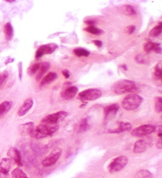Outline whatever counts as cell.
Here are the masks:
<instances>
[{"instance_id": "1", "label": "cell", "mask_w": 162, "mask_h": 178, "mask_svg": "<svg viewBox=\"0 0 162 178\" xmlns=\"http://www.w3.org/2000/svg\"><path fill=\"white\" fill-rule=\"evenodd\" d=\"M112 90L116 94H136L138 90L136 84L130 80H121L112 85Z\"/></svg>"}, {"instance_id": "2", "label": "cell", "mask_w": 162, "mask_h": 178, "mask_svg": "<svg viewBox=\"0 0 162 178\" xmlns=\"http://www.w3.org/2000/svg\"><path fill=\"white\" fill-rule=\"evenodd\" d=\"M58 129H59L58 125H48L40 123L38 126L34 127L30 136L33 139H43L45 137L52 136L58 131Z\"/></svg>"}, {"instance_id": "3", "label": "cell", "mask_w": 162, "mask_h": 178, "mask_svg": "<svg viewBox=\"0 0 162 178\" xmlns=\"http://www.w3.org/2000/svg\"><path fill=\"white\" fill-rule=\"evenodd\" d=\"M143 102V98L137 94H129L127 95L121 104L126 111H134L137 109Z\"/></svg>"}, {"instance_id": "4", "label": "cell", "mask_w": 162, "mask_h": 178, "mask_svg": "<svg viewBox=\"0 0 162 178\" xmlns=\"http://www.w3.org/2000/svg\"><path fill=\"white\" fill-rule=\"evenodd\" d=\"M102 95V92L99 89L97 88H92V89H87L85 90L81 91L78 94V99L81 102H90L95 101L98 98H100Z\"/></svg>"}, {"instance_id": "5", "label": "cell", "mask_w": 162, "mask_h": 178, "mask_svg": "<svg viewBox=\"0 0 162 178\" xmlns=\"http://www.w3.org/2000/svg\"><path fill=\"white\" fill-rule=\"evenodd\" d=\"M128 160L127 156H120L114 158L112 161H111L110 164H108V169L111 173L117 172L121 171L124 168L126 167L128 164Z\"/></svg>"}, {"instance_id": "6", "label": "cell", "mask_w": 162, "mask_h": 178, "mask_svg": "<svg viewBox=\"0 0 162 178\" xmlns=\"http://www.w3.org/2000/svg\"><path fill=\"white\" fill-rule=\"evenodd\" d=\"M67 116H68V112L60 111L45 116L41 120V123L48 124V125H58V123L62 122Z\"/></svg>"}, {"instance_id": "7", "label": "cell", "mask_w": 162, "mask_h": 178, "mask_svg": "<svg viewBox=\"0 0 162 178\" xmlns=\"http://www.w3.org/2000/svg\"><path fill=\"white\" fill-rule=\"evenodd\" d=\"M156 128L155 126L151 124H144L136 128L132 131V135L135 137H142V136H148L155 131Z\"/></svg>"}, {"instance_id": "8", "label": "cell", "mask_w": 162, "mask_h": 178, "mask_svg": "<svg viewBox=\"0 0 162 178\" xmlns=\"http://www.w3.org/2000/svg\"><path fill=\"white\" fill-rule=\"evenodd\" d=\"M61 154H62L61 149H59V148L55 149L54 151H52L48 156L43 159V161H42V164L44 167H51L52 165L55 164V163L59 161V159L61 156Z\"/></svg>"}, {"instance_id": "9", "label": "cell", "mask_w": 162, "mask_h": 178, "mask_svg": "<svg viewBox=\"0 0 162 178\" xmlns=\"http://www.w3.org/2000/svg\"><path fill=\"white\" fill-rule=\"evenodd\" d=\"M56 48H57V45L55 44H45V45L40 46L36 51L35 57L39 59L45 54H51L55 51Z\"/></svg>"}, {"instance_id": "10", "label": "cell", "mask_w": 162, "mask_h": 178, "mask_svg": "<svg viewBox=\"0 0 162 178\" xmlns=\"http://www.w3.org/2000/svg\"><path fill=\"white\" fill-rule=\"evenodd\" d=\"M7 156L9 157L10 161H13L14 163L17 164L19 167L23 165V161H22V156L19 151L15 147H10L8 150Z\"/></svg>"}, {"instance_id": "11", "label": "cell", "mask_w": 162, "mask_h": 178, "mask_svg": "<svg viewBox=\"0 0 162 178\" xmlns=\"http://www.w3.org/2000/svg\"><path fill=\"white\" fill-rule=\"evenodd\" d=\"M33 104H34V101L31 98H29L28 99H26L24 101V102L23 103V105L21 106L19 111H18V115L19 117H23L28 114V112L30 111V110L31 109V107L33 106Z\"/></svg>"}, {"instance_id": "12", "label": "cell", "mask_w": 162, "mask_h": 178, "mask_svg": "<svg viewBox=\"0 0 162 178\" xmlns=\"http://www.w3.org/2000/svg\"><path fill=\"white\" fill-rule=\"evenodd\" d=\"M120 109V106L118 104H112L109 106H107L106 107L103 109V113H104V117L105 119H112L115 115Z\"/></svg>"}, {"instance_id": "13", "label": "cell", "mask_w": 162, "mask_h": 178, "mask_svg": "<svg viewBox=\"0 0 162 178\" xmlns=\"http://www.w3.org/2000/svg\"><path fill=\"white\" fill-rule=\"evenodd\" d=\"M132 124L128 122H120L118 126L113 129L109 130V133H121L124 131H129L132 129Z\"/></svg>"}, {"instance_id": "14", "label": "cell", "mask_w": 162, "mask_h": 178, "mask_svg": "<svg viewBox=\"0 0 162 178\" xmlns=\"http://www.w3.org/2000/svg\"><path fill=\"white\" fill-rule=\"evenodd\" d=\"M78 93V88L76 86H69L65 89L61 94V97L64 100H70L73 98Z\"/></svg>"}, {"instance_id": "15", "label": "cell", "mask_w": 162, "mask_h": 178, "mask_svg": "<svg viewBox=\"0 0 162 178\" xmlns=\"http://www.w3.org/2000/svg\"><path fill=\"white\" fill-rule=\"evenodd\" d=\"M11 168V161L9 158H3L0 161V174L7 175Z\"/></svg>"}, {"instance_id": "16", "label": "cell", "mask_w": 162, "mask_h": 178, "mask_svg": "<svg viewBox=\"0 0 162 178\" xmlns=\"http://www.w3.org/2000/svg\"><path fill=\"white\" fill-rule=\"evenodd\" d=\"M144 49L146 53H149L151 52L161 53V44L158 43H152V42H147L144 46Z\"/></svg>"}, {"instance_id": "17", "label": "cell", "mask_w": 162, "mask_h": 178, "mask_svg": "<svg viewBox=\"0 0 162 178\" xmlns=\"http://www.w3.org/2000/svg\"><path fill=\"white\" fill-rule=\"evenodd\" d=\"M147 149V143L145 140H139L135 142L133 145V152L134 153H142Z\"/></svg>"}, {"instance_id": "18", "label": "cell", "mask_w": 162, "mask_h": 178, "mask_svg": "<svg viewBox=\"0 0 162 178\" xmlns=\"http://www.w3.org/2000/svg\"><path fill=\"white\" fill-rule=\"evenodd\" d=\"M34 123L32 122H27L20 127V134L23 136H28V135H31L32 130L34 128Z\"/></svg>"}, {"instance_id": "19", "label": "cell", "mask_w": 162, "mask_h": 178, "mask_svg": "<svg viewBox=\"0 0 162 178\" xmlns=\"http://www.w3.org/2000/svg\"><path fill=\"white\" fill-rule=\"evenodd\" d=\"M11 107L12 102L10 101H4L0 103V118L6 115L8 111H10Z\"/></svg>"}, {"instance_id": "20", "label": "cell", "mask_w": 162, "mask_h": 178, "mask_svg": "<svg viewBox=\"0 0 162 178\" xmlns=\"http://www.w3.org/2000/svg\"><path fill=\"white\" fill-rule=\"evenodd\" d=\"M57 78V74L56 73H54V72H50L48 73L47 75H45L43 78L42 79L41 82H40V85L41 86H46L48 84H50L52 81H54Z\"/></svg>"}, {"instance_id": "21", "label": "cell", "mask_w": 162, "mask_h": 178, "mask_svg": "<svg viewBox=\"0 0 162 178\" xmlns=\"http://www.w3.org/2000/svg\"><path fill=\"white\" fill-rule=\"evenodd\" d=\"M49 68H50V64H49V63L44 62L40 64L39 70V71L37 72L38 74H37V76H36V79L38 81L40 80L42 77L44 76L45 73H47V71L49 70Z\"/></svg>"}, {"instance_id": "22", "label": "cell", "mask_w": 162, "mask_h": 178, "mask_svg": "<svg viewBox=\"0 0 162 178\" xmlns=\"http://www.w3.org/2000/svg\"><path fill=\"white\" fill-rule=\"evenodd\" d=\"M4 34H5V37L7 40H10L13 38L14 30H13L12 25L10 23H7L4 26Z\"/></svg>"}, {"instance_id": "23", "label": "cell", "mask_w": 162, "mask_h": 178, "mask_svg": "<svg viewBox=\"0 0 162 178\" xmlns=\"http://www.w3.org/2000/svg\"><path fill=\"white\" fill-rule=\"evenodd\" d=\"M12 178H29L28 175L26 174L24 171H23L20 168H16L11 172Z\"/></svg>"}, {"instance_id": "24", "label": "cell", "mask_w": 162, "mask_h": 178, "mask_svg": "<svg viewBox=\"0 0 162 178\" xmlns=\"http://www.w3.org/2000/svg\"><path fill=\"white\" fill-rule=\"evenodd\" d=\"M121 11L122 13L125 15H133L136 14V10H135L134 7L131 6V5H124L121 7Z\"/></svg>"}, {"instance_id": "25", "label": "cell", "mask_w": 162, "mask_h": 178, "mask_svg": "<svg viewBox=\"0 0 162 178\" xmlns=\"http://www.w3.org/2000/svg\"><path fill=\"white\" fill-rule=\"evenodd\" d=\"M162 30V24L160 22L158 25H156V27L152 28V30L149 32V35L152 36V37H157L159 35H161Z\"/></svg>"}, {"instance_id": "26", "label": "cell", "mask_w": 162, "mask_h": 178, "mask_svg": "<svg viewBox=\"0 0 162 178\" xmlns=\"http://www.w3.org/2000/svg\"><path fill=\"white\" fill-rule=\"evenodd\" d=\"M135 178H152V174L147 169H142L136 172Z\"/></svg>"}, {"instance_id": "27", "label": "cell", "mask_w": 162, "mask_h": 178, "mask_svg": "<svg viewBox=\"0 0 162 178\" xmlns=\"http://www.w3.org/2000/svg\"><path fill=\"white\" fill-rule=\"evenodd\" d=\"M88 128H89V124H88V119H82V120L80 121V123H79V131L80 133H83L87 131Z\"/></svg>"}, {"instance_id": "28", "label": "cell", "mask_w": 162, "mask_h": 178, "mask_svg": "<svg viewBox=\"0 0 162 178\" xmlns=\"http://www.w3.org/2000/svg\"><path fill=\"white\" fill-rule=\"evenodd\" d=\"M74 53L77 56H88L90 55V52L86 49H81V48H77L74 49Z\"/></svg>"}, {"instance_id": "29", "label": "cell", "mask_w": 162, "mask_h": 178, "mask_svg": "<svg viewBox=\"0 0 162 178\" xmlns=\"http://www.w3.org/2000/svg\"><path fill=\"white\" fill-rule=\"evenodd\" d=\"M155 105V110L157 113H161L162 111V98L161 97H156L154 101Z\"/></svg>"}, {"instance_id": "30", "label": "cell", "mask_w": 162, "mask_h": 178, "mask_svg": "<svg viewBox=\"0 0 162 178\" xmlns=\"http://www.w3.org/2000/svg\"><path fill=\"white\" fill-rule=\"evenodd\" d=\"M153 76L156 79H161L162 77V71L161 68V63H159L157 65H156L155 69H154V73H153Z\"/></svg>"}, {"instance_id": "31", "label": "cell", "mask_w": 162, "mask_h": 178, "mask_svg": "<svg viewBox=\"0 0 162 178\" xmlns=\"http://www.w3.org/2000/svg\"><path fill=\"white\" fill-rule=\"evenodd\" d=\"M85 31H87L89 33H92V34H94V35H99L100 33H102V31L99 29V28H96L94 26H89L88 28H85Z\"/></svg>"}, {"instance_id": "32", "label": "cell", "mask_w": 162, "mask_h": 178, "mask_svg": "<svg viewBox=\"0 0 162 178\" xmlns=\"http://www.w3.org/2000/svg\"><path fill=\"white\" fill-rule=\"evenodd\" d=\"M39 67H40V63H35L34 65H32L28 70L30 75H33V74H35L37 73L39 70Z\"/></svg>"}, {"instance_id": "33", "label": "cell", "mask_w": 162, "mask_h": 178, "mask_svg": "<svg viewBox=\"0 0 162 178\" xmlns=\"http://www.w3.org/2000/svg\"><path fill=\"white\" fill-rule=\"evenodd\" d=\"M136 60L139 63H142V64H146V61H148L147 57L145 55H142V54H139L137 56H136Z\"/></svg>"}, {"instance_id": "34", "label": "cell", "mask_w": 162, "mask_h": 178, "mask_svg": "<svg viewBox=\"0 0 162 178\" xmlns=\"http://www.w3.org/2000/svg\"><path fill=\"white\" fill-rule=\"evenodd\" d=\"M7 77H8V74L7 73H0V86L4 83V81H6Z\"/></svg>"}, {"instance_id": "35", "label": "cell", "mask_w": 162, "mask_h": 178, "mask_svg": "<svg viewBox=\"0 0 162 178\" xmlns=\"http://www.w3.org/2000/svg\"><path fill=\"white\" fill-rule=\"evenodd\" d=\"M135 29H136L135 26L130 25V26H128L127 28H125V32H126L127 34H132V32H134Z\"/></svg>"}, {"instance_id": "36", "label": "cell", "mask_w": 162, "mask_h": 178, "mask_svg": "<svg viewBox=\"0 0 162 178\" xmlns=\"http://www.w3.org/2000/svg\"><path fill=\"white\" fill-rule=\"evenodd\" d=\"M23 64L22 62H19L18 67H19V80H22V76H23V68H22Z\"/></svg>"}, {"instance_id": "37", "label": "cell", "mask_w": 162, "mask_h": 178, "mask_svg": "<svg viewBox=\"0 0 162 178\" xmlns=\"http://www.w3.org/2000/svg\"><path fill=\"white\" fill-rule=\"evenodd\" d=\"M93 43L97 46V47H99V48H101L102 45H103V43H102L101 40H94Z\"/></svg>"}, {"instance_id": "38", "label": "cell", "mask_w": 162, "mask_h": 178, "mask_svg": "<svg viewBox=\"0 0 162 178\" xmlns=\"http://www.w3.org/2000/svg\"><path fill=\"white\" fill-rule=\"evenodd\" d=\"M62 73L63 75V77H66V78H69L70 77V73H69L68 70H63Z\"/></svg>"}, {"instance_id": "39", "label": "cell", "mask_w": 162, "mask_h": 178, "mask_svg": "<svg viewBox=\"0 0 162 178\" xmlns=\"http://www.w3.org/2000/svg\"><path fill=\"white\" fill-rule=\"evenodd\" d=\"M157 147H158L159 149H161L162 148V143H161V139H159L158 140V142H157Z\"/></svg>"}, {"instance_id": "40", "label": "cell", "mask_w": 162, "mask_h": 178, "mask_svg": "<svg viewBox=\"0 0 162 178\" xmlns=\"http://www.w3.org/2000/svg\"><path fill=\"white\" fill-rule=\"evenodd\" d=\"M6 2H7V3H14L15 1H14V0H11V1L10 0H7Z\"/></svg>"}, {"instance_id": "41", "label": "cell", "mask_w": 162, "mask_h": 178, "mask_svg": "<svg viewBox=\"0 0 162 178\" xmlns=\"http://www.w3.org/2000/svg\"><path fill=\"white\" fill-rule=\"evenodd\" d=\"M98 178H100V177H98Z\"/></svg>"}]
</instances>
